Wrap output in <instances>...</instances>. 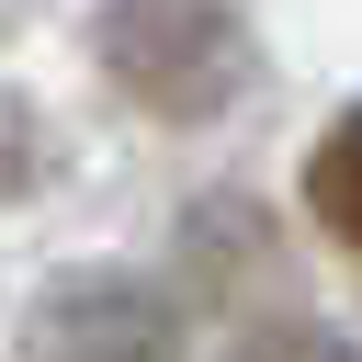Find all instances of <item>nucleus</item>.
I'll return each mask as SVG.
<instances>
[{
    "label": "nucleus",
    "mask_w": 362,
    "mask_h": 362,
    "mask_svg": "<svg viewBox=\"0 0 362 362\" xmlns=\"http://www.w3.org/2000/svg\"><path fill=\"white\" fill-rule=\"evenodd\" d=\"M90 45L147 113H215L249 68V34L226 0H113L90 23Z\"/></svg>",
    "instance_id": "nucleus-1"
},
{
    "label": "nucleus",
    "mask_w": 362,
    "mask_h": 362,
    "mask_svg": "<svg viewBox=\"0 0 362 362\" xmlns=\"http://www.w3.org/2000/svg\"><path fill=\"white\" fill-rule=\"evenodd\" d=\"M305 204H317V226H328L339 249H362V113H339V124L317 136V158H305Z\"/></svg>",
    "instance_id": "nucleus-2"
},
{
    "label": "nucleus",
    "mask_w": 362,
    "mask_h": 362,
    "mask_svg": "<svg viewBox=\"0 0 362 362\" xmlns=\"http://www.w3.org/2000/svg\"><path fill=\"white\" fill-rule=\"evenodd\" d=\"M238 362H362L351 339H328V328H260Z\"/></svg>",
    "instance_id": "nucleus-3"
}]
</instances>
